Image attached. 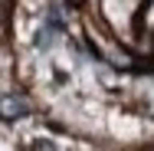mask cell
I'll return each mask as SVG.
<instances>
[{"instance_id": "7a4b0ae2", "label": "cell", "mask_w": 154, "mask_h": 151, "mask_svg": "<svg viewBox=\"0 0 154 151\" xmlns=\"http://www.w3.org/2000/svg\"><path fill=\"white\" fill-rule=\"evenodd\" d=\"M33 151H56V148H53V145H46V141H39V145H36Z\"/></svg>"}, {"instance_id": "6da1fadb", "label": "cell", "mask_w": 154, "mask_h": 151, "mask_svg": "<svg viewBox=\"0 0 154 151\" xmlns=\"http://www.w3.org/2000/svg\"><path fill=\"white\" fill-rule=\"evenodd\" d=\"M30 112V102L23 95H0V118L13 121V118H23Z\"/></svg>"}, {"instance_id": "3957f363", "label": "cell", "mask_w": 154, "mask_h": 151, "mask_svg": "<svg viewBox=\"0 0 154 151\" xmlns=\"http://www.w3.org/2000/svg\"><path fill=\"white\" fill-rule=\"evenodd\" d=\"M69 3H79V0H69Z\"/></svg>"}]
</instances>
